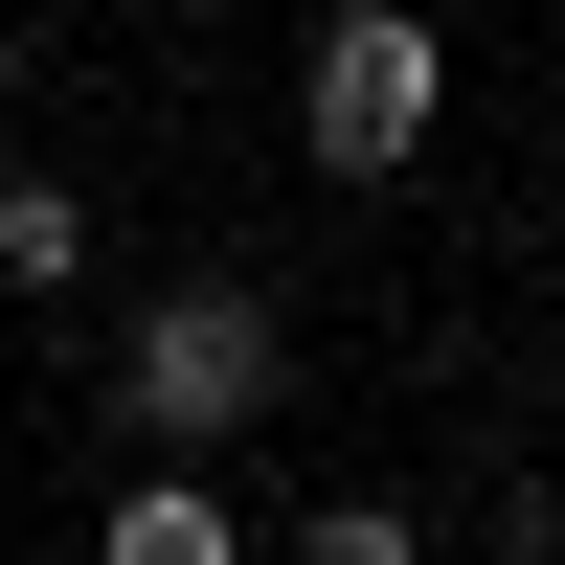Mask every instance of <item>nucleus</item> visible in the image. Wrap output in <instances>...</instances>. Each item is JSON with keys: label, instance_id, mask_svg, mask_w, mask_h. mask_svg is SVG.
Wrapping results in <instances>:
<instances>
[{"label": "nucleus", "instance_id": "obj_1", "mask_svg": "<svg viewBox=\"0 0 565 565\" xmlns=\"http://www.w3.org/2000/svg\"><path fill=\"white\" fill-rule=\"evenodd\" d=\"M114 407H136L159 452L271 430V407H295V340H271V295H249V271H159V295H136V340H114Z\"/></svg>", "mask_w": 565, "mask_h": 565}, {"label": "nucleus", "instance_id": "obj_4", "mask_svg": "<svg viewBox=\"0 0 565 565\" xmlns=\"http://www.w3.org/2000/svg\"><path fill=\"white\" fill-rule=\"evenodd\" d=\"M68 271H90V204L68 181H0V295H68Z\"/></svg>", "mask_w": 565, "mask_h": 565}, {"label": "nucleus", "instance_id": "obj_3", "mask_svg": "<svg viewBox=\"0 0 565 565\" xmlns=\"http://www.w3.org/2000/svg\"><path fill=\"white\" fill-rule=\"evenodd\" d=\"M226 543H249V521H226L204 476H136V498H114V565H226Z\"/></svg>", "mask_w": 565, "mask_h": 565}, {"label": "nucleus", "instance_id": "obj_2", "mask_svg": "<svg viewBox=\"0 0 565 565\" xmlns=\"http://www.w3.org/2000/svg\"><path fill=\"white\" fill-rule=\"evenodd\" d=\"M430 90H452V45L407 23V0H340V23H317V68H295L317 181H407V159H430Z\"/></svg>", "mask_w": 565, "mask_h": 565}]
</instances>
